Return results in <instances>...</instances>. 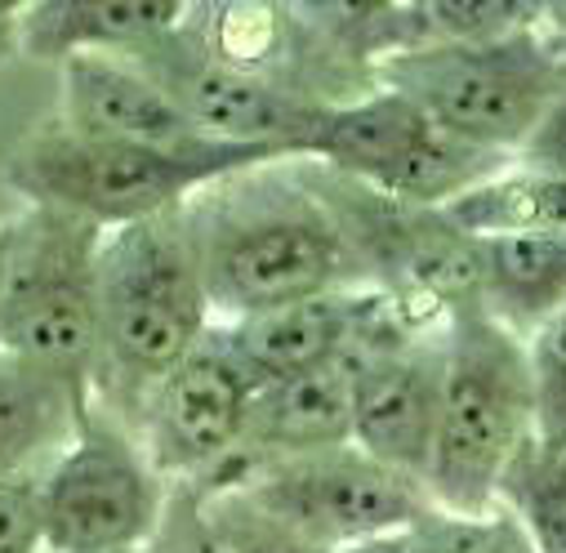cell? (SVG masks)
<instances>
[{
  "label": "cell",
  "instance_id": "1",
  "mask_svg": "<svg viewBox=\"0 0 566 553\" xmlns=\"http://www.w3.org/2000/svg\"><path fill=\"white\" fill-rule=\"evenodd\" d=\"M210 313L223 322L308 295L375 286L361 250L317 188L232 175L184 206Z\"/></svg>",
  "mask_w": 566,
  "mask_h": 553
},
{
  "label": "cell",
  "instance_id": "2",
  "mask_svg": "<svg viewBox=\"0 0 566 553\" xmlns=\"http://www.w3.org/2000/svg\"><path fill=\"white\" fill-rule=\"evenodd\" d=\"M535 438L526 340L482 304H464L442 331V401L429 460V504L455 518H491L500 482Z\"/></svg>",
  "mask_w": 566,
  "mask_h": 553
},
{
  "label": "cell",
  "instance_id": "3",
  "mask_svg": "<svg viewBox=\"0 0 566 553\" xmlns=\"http://www.w3.org/2000/svg\"><path fill=\"white\" fill-rule=\"evenodd\" d=\"M98 291V379L144 406L148 388L175 371L214 326L201 263L184 210L103 232L94 259Z\"/></svg>",
  "mask_w": 566,
  "mask_h": 553
},
{
  "label": "cell",
  "instance_id": "4",
  "mask_svg": "<svg viewBox=\"0 0 566 553\" xmlns=\"http://www.w3.org/2000/svg\"><path fill=\"white\" fill-rule=\"evenodd\" d=\"M375 76L438 129L504 157H517L544 112L566 94V59L535 28L379 54Z\"/></svg>",
  "mask_w": 566,
  "mask_h": 553
},
{
  "label": "cell",
  "instance_id": "5",
  "mask_svg": "<svg viewBox=\"0 0 566 553\" xmlns=\"http://www.w3.org/2000/svg\"><path fill=\"white\" fill-rule=\"evenodd\" d=\"M98 241L94 223L50 206L0 237V348L85 401L98 375Z\"/></svg>",
  "mask_w": 566,
  "mask_h": 553
},
{
  "label": "cell",
  "instance_id": "6",
  "mask_svg": "<svg viewBox=\"0 0 566 553\" xmlns=\"http://www.w3.org/2000/svg\"><path fill=\"white\" fill-rule=\"evenodd\" d=\"M263 166L268 161L254 157H179L138 144H107L59 125L14 157L10 179L32 206H50L94 223L98 232H116L184 210L197 192Z\"/></svg>",
  "mask_w": 566,
  "mask_h": 553
},
{
  "label": "cell",
  "instance_id": "7",
  "mask_svg": "<svg viewBox=\"0 0 566 553\" xmlns=\"http://www.w3.org/2000/svg\"><path fill=\"white\" fill-rule=\"evenodd\" d=\"M304 157L410 210H442L482 179L513 166L504 153L473 148L438 129L415 103L384 85L348 103H326Z\"/></svg>",
  "mask_w": 566,
  "mask_h": 553
},
{
  "label": "cell",
  "instance_id": "8",
  "mask_svg": "<svg viewBox=\"0 0 566 553\" xmlns=\"http://www.w3.org/2000/svg\"><path fill=\"white\" fill-rule=\"evenodd\" d=\"M41 518L50 553H144L161 531V473L107 406L81 410L67 447L41 473Z\"/></svg>",
  "mask_w": 566,
  "mask_h": 553
},
{
  "label": "cell",
  "instance_id": "9",
  "mask_svg": "<svg viewBox=\"0 0 566 553\" xmlns=\"http://www.w3.org/2000/svg\"><path fill=\"white\" fill-rule=\"evenodd\" d=\"M214 495H237L263 522L317 553L410 531L433 509L419 482L384 469L353 442L317 456L254 465Z\"/></svg>",
  "mask_w": 566,
  "mask_h": 553
},
{
  "label": "cell",
  "instance_id": "10",
  "mask_svg": "<svg viewBox=\"0 0 566 553\" xmlns=\"http://www.w3.org/2000/svg\"><path fill=\"white\" fill-rule=\"evenodd\" d=\"M179 32L144 54H134V63L184 107V116L201 134L219 138V144L272 148L281 157L308 153V138L326 103H308L304 94L276 85L272 76L237 67L210 54L206 41H184Z\"/></svg>",
  "mask_w": 566,
  "mask_h": 553
},
{
  "label": "cell",
  "instance_id": "11",
  "mask_svg": "<svg viewBox=\"0 0 566 553\" xmlns=\"http://www.w3.org/2000/svg\"><path fill=\"white\" fill-rule=\"evenodd\" d=\"M259 384L228 348L223 331L210 326L206 340L166 371L144 397V451L161 478L210 482L245 438L250 401Z\"/></svg>",
  "mask_w": 566,
  "mask_h": 553
},
{
  "label": "cell",
  "instance_id": "12",
  "mask_svg": "<svg viewBox=\"0 0 566 553\" xmlns=\"http://www.w3.org/2000/svg\"><path fill=\"white\" fill-rule=\"evenodd\" d=\"M344 362L353 371V447L423 487L442 401V331L344 353Z\"/></svg>",
  "mask_w": 566,
  "mask_h": 553
},
{
  "label": "cell",
  "instance_id": "13",
  "mask_svg": "<svg viewBox=\"0 0 566 553\" xmlns=\"http://www.w3.org/2000/svg\"><path fill=\"white\" fill-rule=\"evenodd\" d=\"M63 67V129L81 138H107V144H138L179 157H254V161H286L272 148L219 144L201 134L184 107L138 67L116 54H76Z\"/></svg>",
  "mask_w": 566,
  "mask_h": 553
},
{
  "label": "cell",
  "instance_id": "14",
  "mask_svg": "<svg viewBox=\"0 0 566 553\" xmlns=\"http://www.w3.org/2000/svg\"><path fill=\"white\" fill-rule=\"evenodd\" d=\"M348 442H353V371L339 357L331 366L263 384L250 401L241 451L206 487L223 491L254 465L317 456V451L348 447Z\"/></svg>",
  "mask_w": 566,
  "mask_h": 553
},
{
  "label": "cell",
  "instance_id": "15",
  "mask_svg": "<svg viewBox=\"0 0 566 553\" xmlns=\"http://www.w3.org/2000/svg\"><path fill=\"white\" fill-rule=\"evenodd\" d=\"M370 291L375 286L308 295V300L263 309V313H250L237 322H219V331H223L228 348L241 357V366L254 375V384L263 388V384L339 362L357 340Z\"/></svg>",
  "mask_w": 566,
  "mask_h": 553
},
{
  "label": "cell",
  "instance_id": "16",
  "mask_svg": "<svg viewBox=\"0 0 566 553\" xmlns=\"http://www.w3.org/2000/svg\"><path fill=\"white\" fill-rule=\"evenodd\" d=\"M192 19L179 0H54V6H23L19 14V50L36 59L67 63L76 54H116L134 59L157 41L175 36Z\"/></svg>",
  "mask_w": 566,
  "mask_h": 553
},
{
  "label": "cell",
  "instance_id": "17",
  "mask_svg": "<svg viewBox=\"0 0 566 553\" xmlns=\"http://www.w3.org/2000/svg\"><path fill=\"white\" fill-rule=\"evenodd\" d=\"M478 254H482V309L517 340H531L535 326L566 304V228L486 237L478 241Z\"/></svg>",
  "mask_w": 566,
  "mask_h": 553
},
{
  "label": "cell",
  "instance_id": "18",
  "mask_svg": "<svg viewBox=\"0 0 566 553\" xmlns=\"http://www.w3.org/2000/svg\"><path fill=\"white\" fill-rule=\"evenodd\" d=\"M85 406L67 384L0 348V478H19L36 460L59 456Z\"/></svg>",
  "mask_w": 566,
  "mask_h": 553
},
{
  "label": "cell",
  "instance_id": "19",
  "mask_svg": "<svg viewBox=\"0 0 566 553\" xmlns=\"http://www.w3.org/2000/svg\"><path fill=\"white\" fill-rule=\"evenodd\" d=\"M464 237H517V232H557L566 228V175L504 166L500 175L482 179L464 197L438 210Z\"/></svg>",
  "mask_w": 566,
  "mask_h": 553
},
{
  "label": "cell",
  "instance_id": "20",
  "mask_svg": "<svg viewBox=\"0 0 566 553\" xmlns=\"http://www.w3.org/2000/svg\"><path fill=\"white\" fill-rule=\"evenodd\" d=\"M535 553H566V447L531 438L500 482V500Z\"/></svg>",
  "mask_w": 566,
  "mask_h": 553
},
{
  "label": "cell",
  "instance_id": "21",
  "mask_svg": "<svg viewBox=\"0 0 566 553\" xmlns=\"http://www.w3.org/2000/svg\"><path fill=\"white\" fill-rule=\"evenodd\" d=\"M526 366L535 388V438L544 447H566V304L526 340Z\"/></svg>",
  "mask_w": 566,
  "mask_h": 553
},
{
  "label": "cell",
  "instance_id": "22",
  "mask_svg": "<svg viewBox=\"0 0 566 553\" xmlns=\"http://www.w3.org/2000/svg\"><path fill=\"white\" fill-rule=\"evenodd\" d=\"M0 553H50L41 518V478H0Z\"/></svg>",
  "mask_w": 566,
  "mask_h": 553
},
{
  "label": "cell",
  "instance_id": "23",
  "mask_svg": "<svg viewBox=\"0 0 566 553\" xmlns=\"http://www.w3.org/2000/svg\"><path fill=\"white\" fill-rule=\"evenodd\" d=\"M517 166L531 170H548V175H566V94L544 112V121L531 129V138L513 157Z\"/></svg>",
  "mask_w": 566,
  "mask_h": 553
},
{
  "label": "cell",
  "instance_id": "24",
  "mask_svg": "<svg viewBox=\"0 0 566 553\" xmlns=\"http://www.w3.org/2000/svg\"><path fill=\"white\" fill-rule=\"evenodd\" d=\"M175 553H241V549L214 531V522L206 518V509H192V518H188V535L179 540Z\"/></svg>",
  "mask_w": 566,
  "mask_h": 553
},
{
  "label": "cell",
  "instance_id": "25",
  "mask_svg": "<svg viewBox=\"0 0 566 553\" xmlns=\"http://www.w3.org/2000/svg\"><path fill=\"white\" fill-rule=\"evenodd\" d=\"M486 553H535V549H531V540L522 535V526H517V522H513L504 509H495V513H491Z\"/></svg>",
  "mask_w": 566,
  "mask_h": 553
},
{
  "label": "cell",
  "instance_id": "26",
  "mask_svg": "<svg viewBox=\"0 0 566 553\" xmlns=\"http://www.w3.org/2000/svg\"><path fill=\"white\" fill-rule=\"evenodd\" d=\"M335 553H410V531H392V535H375V540H357L344 544Z\"/></svg>",
  "mask_w": 566,
  "mask_h": 553
},
{
  "label": "cell",
  "instance_id": "27",
  "mask_svg": "<svg viewBox=\"0 0 566 553\" xmlns=\"http://www.w3.org/2000/svg\"><path fill=\"white\" fill-rule=\"evenodd\" d=\"M14 28L19 23H10V28H0V63H6L14 50H19V36H14Z\"/></svg>",
  "mask_w": 566,
  "mask_h": 553
},
{
  "label": "cell",
  "instance_id": "28",
  "mask_svg": "<svg viewBox=\"0 0 566 553\" xmlns=\"http://www.w3.org/2000/svg\"><path fill=\"white\" fill-rule=\"evenodd\" d=\"M19 14H23V6H19V0H0V28L19 23Z\"/></svg>",
  "mask_w": 566,
  "mask_h": 553
},
{
  "label": "cell",
  "instance_id": "29",
  "mask_svg": "<svg viewBox=\"0 0 566 553\" xmlns=\"http://www.w3.org/2000/svg\"><path fill=\"white\" fill-rule=\"evenodd\" d=\"M410 553H419V549H415V544H410Z\"/></svg>",
  "mask_w": 566,
  "mask_h": 553
},
{
  "label": "cell",
  "instance_id": "30",
  "mask_svg": "<svg viewBox=\"0 0 566 553\" xmlns=\"http://www.w3.org/2000/svg\"><path fill=\"white\" fill-rule=\"evenodd\" d=\"M125 553H134V549H125Z\"/></svg>",
  "mask_w": 566,
  "mask_h": 553
}]
</instances>
